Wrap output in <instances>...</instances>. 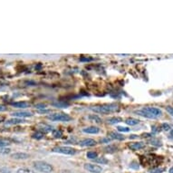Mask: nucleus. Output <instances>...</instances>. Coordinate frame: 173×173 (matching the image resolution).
<instances>
[{"label": "nucleus", "instance_id": "nucleus-38", "mask_svg": "<svg viewBox=\"0 0 173 173\" xmlns=\"http://www.w3.org/2000/svg\"><path fill=\"white\" fill-rule=\"evenodd\" d=\"M80 61H82V62H88V61H92V58H83V57H82L81 59H80Z\"/></svg>", "mask_w": 173, "mask_h": 173}, {"label": "nucleus", "instance_id": "nucleus-19", "mask_svg": "<svg viewBox=\"0 0 173 173\" xmlns=\"http://www.w3.org/2000/svg\"><path fill=\"white\" fill-rule=\"evenodd\" d=\"M122 119L121 117H112L110 119H108V122L111 123V124H116V123L121 122Z\"/></svg>", "mask_w": 173, "mask_h": 173}, {"label": "nucleus", "instance_id": "nucleus-24", "mask_svg": "<svg viewBox=\"0 0 173 173\" xmlns=\"http://www.w3.org/2000/svg\"><path fill=\"white\" fill-rule=\"evenodd\" d=\"M97 153L94 152V151H89L87 152V154H86V157L88 158V159H90V160H95L96 158H97Z\"/></svg>", "mask_w": 173, "mask_h": 173}, {"label": "nucleus", "instance_id": "nucleus-18", "mask_svg": "<svg viewBox=\"0 0 173 173\" xmlns=\"http://www.w3.org/2000/svg\"><path fill=\"white\" fill-rule=\"evenodd\" d=\"M139 120L137 119H134V118H128V119L125 121V123L128 125H131V126H134V125H137L138 123H139Z\"/></svg>", "mask_w": 173, "mask_h": 173}, {"label": "nucleus", "instance_id": "nucleus-11", "mask_svg": "<svg viewBox=\"0 0 173 173\" xmlns=\"http://www.w3.org/2000/svg\"><path fill=\"white\" fill-rule=\"evenodd\" d=\"M145 146V143L142 142V141H137V142H133L131 143L129 145V148L132 151H138V150H141L142 148H144Z\"/></svg>", "mask_w": 173, "mask_h": 173}, {"label": "nucleus", "instance_id": "nucleus-36", "mask_svg": "<svg viewBox=\"0 0 173 173\" xmlns=\"http://www.w3.org/2000/svg\"><path fill=\"white\" fill-rule=\"evenodd\" d=\"M5 111H7V107L3 104H0V112H5Z\"/></svg>", "mask_w": 173, "mask_h": 173}, {"label": "nucleus", "instance_id": "nucleus-10", "mask_svg": "<svg viewBox=\"0 0 173 173\" xmlns=\"http://www.w3.org/2000/svg\"><path fill=\"white\" fill-rule=\"evenodd\" d=\"M26 122V121L23 119H19V118H14V119L8 120L5 122V125L6 126H10V125H17V124H20V123Z\"/></svg>", "mask_w": 173, "mask_h": 173}, {"label": "nucleus", "instance_id": "nucleus-21", "mask_svg": "<svg viewBox=\"0 0 173 173\" xmlns=\"http://www.w3.org/2000/svg\"><path fill=\"white\" fill-rule=\"evenodd\" d=\"M11 151L10 148H6V147H1L0 148V155H7Z\"/></svg>", "mask_w": 173, "mask_h": 173}, {"label": "nucleus", "instance_id": "nucleus-13", "mask_svg": "<svg viewBox=\"0 0 173 173\" xmlns=\"http://www.w3.org/2000/svg\"><path fill=\"white\" fill-rule=\"evenodd\" d=\"M11 105L15 108H18V109H26L30 107V104L26 102H12Z\"/></svg>", "mask_w": 173, "mask_h": 173}, {"label": "nucleus", "instance_id": "nucleus-33", "mask_svg": "<svg viewBox=\"0 0 173 173\" xmlns=\"http://www.w3.org/2000/svg\"><path fill=\"white\" fill-rule=\"evenodd\" d=\"M0 173H11V170L7 168H0Z\"/></svg>", "mask_w": 173, "mask_h": 173}, {"label": "nucleus", "instance_id": "nucleus-31", "mask_svg": "<svg viewBox=\"0 0 173 173\" xmlns=\"http://www.w3.org/2000/svg\"><path fill=\"white\" fill-rule=\"evenodd\" d=\"M130 167L131 168V169L138 170V169H139V164H138V162H137V161H132V162L131 163Z\"/></svg>", "mask_w": 173, "mask_h": 173}, {"label": "nucleus", "instance_id": "nucleus-9", "mask_svg": "<svg viewBox=\"0 0 173 173\" xmlns=\"http://www.w3.org/2000/svg\"><path fill=\"white\" fill-rule=\"evenodd\" d=\"M30 157V155L26 152H16L11 154V158L14 160H26Z\"/></svg>", "mask_w": 173, "mask_h": 173}, {"label": "nucleus", "instance_id": "nucleus-6", "mask_svg": "<svg viewBox=\"0 0 173 173\" xmlns=\"http://www.w3.org/2000/svg\"><path fill=\"white\" fill-rule=\"evenodd\" d=\"M142 110L147 112H149V113H151V115H153V116L156 117V118L161 116V111L160 110V109L155 108V107H145V108H143Z\"/></svg>", "mask_w": 173, "mask_h": 173}, {"label": "nucleus", "instance_id": "nucleus-37", "mask_svg": "<svg viewBox=\"0 0 173 173\" xmlns=\"http://www.w3.org/2000/svg\"><path fill=\"white\" fill-rule=\"evenodd\" d=\"M36 107L38 108V109H43V110H44V109L46 108V104H37Z\"/></svg>", "mask_w": 173, "mask_h": 173}, {"label": "nucleus", "instance_id": "nucleus-3", "mask_svg": "<svg viewBox=\"0 0 173 173\" xmlns=\"http://www.w3.org/2000/svg\"><path fill=\"white\" fill-rule=\"evenodd\" d=\"M53 151L56 153H61V154H65V155H75L76 153L75 149L68 146H57L55 148H53Z\"/></svg>", "mask_w": 173, "mask_h": 173}, {"label": "nucleus", "instance_id": "nucleus-26", "mask_svg": "<svg viewBox=\"0 0 173 173\" xmlns=\"http://www.w3.org/2000/svg\"><path fill=\"white\" fill-rule=\"evenodd\" d=\"M150 142H151V145H154V146H157V147H159V146L161 145L160 141L158 140V139H155V138H152V139H151V140H150Z\"/></svg>", "mask_w": 173, "mask_h": 173}, {"label": "nucleus", "instance_id": "nucleus-14", "mask_svg": "<svg viewBox=\"0 0 173 173\" xmlns=\"http://www.w3.org/2000/svg\"><path fill=\"white\" fill-rule=\"evenodd\" d=\"M83 131L85 133H89V134H97V133L100 132V129H99L98 127L91 126V127H87L83 129Z\"/></svg>", "mask_w": 173, "mask_h": 173}, {"label": "nucleus", "instance_id": "nucleus-28", "mask_svg": "<svg viewBox=\"0 0 173 173\" xmlns=\"http://www.w3.org/2000/svg\"><path fill=\"white\" fill-rule=\"evenodd\" d=\"M117 151V147H115V146L110 145V146H108V147L105 148V151H106V152L112 153V152H114V151Z\"/></svg>", "mask_w": 173, "mask_h": 173}, {"label": "nucleus", "instance_id": "nucleus-35", "mask_svg": "<svg viewBox=\"0 0 173 173\" xmlns=\"http://www.w3.org/2000/svg\"><path fill=\"white\" fill-rule=\"evenodd\" d=\"M111 140L112 139H110V138H103V139H102L101 140V142L102 143H109V142H110L111 141Z\"/></svg>", "mask_w": 173, "mask_h": 173}, {"label": "nucleus", "instance_id": "nucleus-22", "mask_svg": "<svg viewBox=\"0 0 173 173\" xmlns=\"http://www.w3.org/2000/svg\"><path fill=\"white\" fill-rule=\"evenodd\" d=\"M93 160H94V162H96V163H99V164H107V163H108V160L103 157L96 158V159Z\"/></svg>", "mask_w": 173, "mask_h": 173}, {"label": "nucleus", "instance_id": "nucleus-41", "mask_svg": "<svg viewBox=\"0 0 173 173\" xmlns=\"http://www.w3.org/2000/svg\"><path fill=\"white\" fill-rule=\"evenodd\" d=\"M169 172H170V173H173V167H171V168H170V170H169Z\"/></svg>", "mask_w": 173, "mask_h": 173}, {"label": "nucleus", "instance_id": "nucleus-17", "mask_svg": "<svg viewBox=\"0 0 173 173\" xmlns=\"http://www.w3.org/2000/svg\"><path fill=\"white\" fill-rule=\"evenodd\" d=\"M88 119L90 120L91 121H93V122H95V123H102V119L100 117H99L98 115H96V114H91V115H89V117H88Z\"/></svg>", "mask_w": 173, "mask_h": 173}, {"label": "nucleus", "instance_id": "nucleus-32", "mask_svg": "<svg viewBox=\"0 0 173 173\" xmlns=\"http://www.w3.org/2000/svg\"><path fill=\"white\" fill-rule=\"evenodd\" d=\"M162 129H163V131H170V126L168 124V123H163Z\"/></svg>", "mask_w": 173, "mask_h": 173}, {"label": "nucleus", "instance_id": "nucleus-5", "mask_svg": "<svg viewBox=\"0 0 173 173\" xmlns=\"http://www.w3.org/2000/svg\"><path fill=\"white\" fill-rule=\"evenodd\" d=\"M83 167H85V170L91 173H102V168L101 166L92 164V163H86Z\"/></svg>", "mask_w": 173, "mask_h": 173}, {"label": "nucleus", "instance_id": "nucleus-2", "mask_svg": "<svg viewBox=\"0 0 173 173\" xmlns=\"http://www.w3.org/2000/svg\"><path fill=\"white\" fill-rule=\"evenodd\" d=\"M34 168L36 169L37 171L42 172V173H51L53 170V168L51 164L46 162V161H42V160H36L34 161L33 163Z\"/></svg>", "mask_w": 173, "mask_h": 173}, {"label": "nucleus", "instance_id": "nucleus-29", "mask_svg": "<svg viewBox=\"0 0 173 173\" xmlns=\"http://www.w3.org/2000/svg\"><path fill=\"white\" fill-rule=\"evenodd\" d=\"M164 171L163 168H154V169L150 170V173H161Z\"/></svg>", "mask_w": 173, "mask_h": 173}, {"label": "nucleus", "instance_id": "nucleus-16", "mask_svg": "<svg viewBox=\"0 0 173 173\" xmlns=\"http://www.w3.org/2000/svg\"><path fill=\"white\" fill-rule=\"evenodd\" d=\"M137 115H140V116H142V117H145V118H149V119H156V117H154L153 115H151V113L147 112L143 110H138V111H135L134 112Z\"/></svg>", "mask_w": 173, "mask_h": 173}, {"label": "nucleus", "instance_id": "nucleus-27", "mask_svg": "<svg viewBox=\"0 0 173 173\" xmlns=\"http://www.w3.org/2000/svg\"><path fill=\"white\" fill-rule=\"evenodd\" d=\"M53 136L54 138H61L63 136V133L59 130H53Z\"/></svg>", "mask_w": 173, "mask_h": 173}, {"label": "nucleus", "instance_id": "nucleus-1", "mask_svg": "<svg viewBox=\"0 0 173 173\" xmlns=\"http://www.w3.org/2000/svg\"><path fill=\"white\" fill-rule=\"evenodd\" d=\"M91 110L97 113H102V114H108V113L114 112L119 110V106L115 103H110V104H102L91 107Z\"/></svg>", "mask_w": 173, "mask_h": 173}, {"label": "nucleus", "instance_id": "nucleus-8", "mask_svg": "<svg viewBox=\"0 0 173 173\" xmlns=\"http://www.w3.org/2000/svg\"><path fill=\"white\" fill-rule=\"evenodd\" d=\"M79 144L83 147H92V146H95L97 144L96 141L92 140V139H83L80 142H79Z\"/></svg>", "mask_w": 173, "mask_h": 173}, {"label": "nucleus", "instance_id": "nucleus-15", "mask_svg": "<svg viewBox=\"0 0 173 173\" xmlns=\"http://www.w3.org/2000/svg\"><path fill=\"white\" fill-rule=\"evenodd\" d=\"M37 128H38V131H42L43 133L49 132V131H53L52 127L47 125V124H46V123H39V124L37 125Z\"/></svg>", "mask_w": 173, "mask_h": 173}, {"label": "nucleus", "instance_id": "nucleus-23", "mask_svg": "<svg viewBox=\"0 0 173 173\" xmlns=\"http://www.w3.org/2000/svg\"><path fill=\"white\" fill-rule=\"evenodd\" d=\"M53 106H55L57 108H67L69 106L68 103L65 102H53Z\"/></svg>", "mask_w": 173, "mask_h": 173}, {"label": "nucleus", "instance_id": "nucleus-25", "mask_svg": "<svg viewBox=\"0 0 173 173\" xmlns=\"http://www.w3.org/2000/svg\"><path fill=\"white\" fill-rule=\"evenodd\" d=\"M34 139H36V140H41L44 138V133L42 131H36V133H34L33 136H32Z\"/></svg>", "mask_w": 173, "mask_h": 173}, {"label": "nucleus", "instance_id": "nucleus-4", "mask_svg": "<svg viewBox=\"0 0 173 173\" xmlns=\"http://www.w3.org/2000/svg\"><path fill=\"white\" fill-rule=\"evenodd\" d=\"M47 118L53 121H69L72 119L68 114H66V113H63V112L53 113V114L48 115Z\"/></svg>", "mask_w": 173, "mask_h": 173}, {"label": "nucleus", "instance_id": "nucleus-7", "mask_svg": "<svg viewBox=\"0 0 173 173\" xmlns=\"http://www.w3.org/2000/svg\"><path fill=\"white\" fill-rule=\"evenodd\" d=\"M11 115L14 117L19 118V119H23V118H28L32 117V113L29 112H24V111H18V112H14L11 113Z\"/></svg>", "mask_w": 173, "mask_h": 173}, {"label": "nucleus", "instance_id": "nucleus-20", "mask_svg": "<svg viewBox=\"0 0 173 173\" xmlns=\"http://www.w3.org/2000/svg\"><path fill=\"white\" fill-rule=\"evenodd\" d=\"M17 173H36V172L32 170L31 169H28V168H20V169L17 170Z\"/></svg>", "mask_w": 173, "mask_h": 173}, {"label": "nucleus", "instance_id": "nucleus-12", "mask_svg": "<svg viewBox=\"0 0 173 173\" xmlns=\"http://www.w3.org/2000/svg\"><path fill=\"white\" fill-rule=\"evenodd\" d=\"M108 136H110V139L112 140H117V141H123L124 140V136L122 134H120L116 131H111L108 133Z\"/></svg>", "mask_w": 173, "mask_h": 173}, {"label": "nucleus", "instance_id": "nucleus-40", "mask_svg": "<svg viewBox=\"0 0 173 173\" xmlns=\"http://www.w3.org/2000/svg\"><path fill=\"white\" fill-rule=\"evenodd\" d=\"M60 173H73V172L70 171V170H62Z\"/></svg>", "mask_w": 173, "mask_h": 173}, {"label": "nucleus", "instance_id": "nucleus-39", "mask_svg": "<svg viewBox=\"0 0 173 173\" xmlns=\"http://www.w3.org/2000/svg\"><path fill=\"white\" fill-rule=\"evenodd\" d=\"M170 138L173 140V130H171L170 132Z\"/></svg>", "mask_w": 173, "mask_h": 173}, {"label": "nucleus", "instance_id": "nucleus-34", "mask_svg": "<svg viewBox=\"0 0 173 173\" xmlns=\"http://www.w3.org/2000/svg\"><path fill=\"white\" fill-rule=\"evenodd\" d=\"M166 111L169 112L171 116H173V107H171V106H167V107H166Z\"/></svg>", "mask_w": 173, "mask_h": 173}, {"label": "nucleus", "instance_id": "nucleus-30", "mask_svg": "<svg viewBox=\"0 0 173 173\" xmlns=\"http://www.w3.org/2000/svg\"><path fill=\"white\" fill-rule=\"evenodd\" d=\"M117 130L119 131H121V132H129L130 131V129L127 127H121V126H119L117 127Z\"/></svg>", "mask_w": 173, "mask_h": 173}]
</instances>
